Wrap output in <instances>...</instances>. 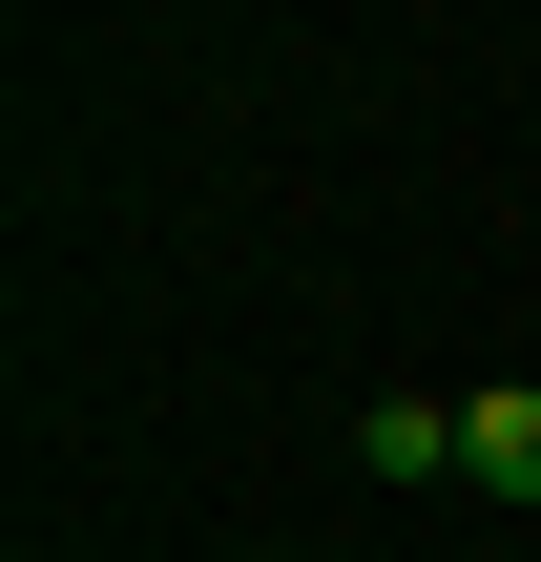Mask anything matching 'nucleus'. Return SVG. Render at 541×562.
I'll use <instances>...</instances> for the list:
<instances>
[{
  "label": "nucleus",
  "mask_w": 541,
  "mask_h": 562,
  "mask_svg": "<svg viewBox=\"0 0 541 562\" xmlns=\"http://www.w3.org/2000/svg\"><path fill=\"white\" fill-rule=\"evenodd\" d=\"M459 480H500V501H541V396H459Z\"/></svg>",
  "instance_id": "nucleus-1"
},
{
  "label": "nucleus",
  "mask_w": 541,
  "mask_h": 562,
  "mask_svg": "<svg viewBox=\"0 0 541 562\" xmlns=\"http://www.w3.org/2000/svg\"><path fill=\"white\" fill-rule=\"evenodd\" d=\"M375 480H459V396H375Z\"/></svg>",
  "instance_id": "nucleus-2"
}]
</instances>
